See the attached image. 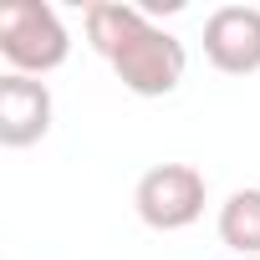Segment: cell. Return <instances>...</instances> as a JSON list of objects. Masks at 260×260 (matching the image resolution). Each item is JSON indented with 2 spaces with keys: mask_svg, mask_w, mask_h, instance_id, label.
Segmentation results:
<instances>
[{
  "mask_svg": "<svg viewBox=\"0 0 260 260\" xmlns=\"http://www.w3.org/2000/svg\"><path fill=\"white\" fill-rule=\"evenodd\" d=\"M255 260H260V255H255Z\"/></svg>",
  "mask_w": 260,
  "mask_h": 260,
  "instance_id": "cell-7",
  "label": "cell"
},
{
  "mask_svg": "<svg viewBox=\"0 0 260 260\" xmlns=\"http://www.w3.org/2000/svg\"><path fill=\"white\" fill-rule=\"evenodd\" d=\"M204 194L209 189H204V174L194 164H158L138 179L133 204H138V219L148 230L174 235V230H189L204 214Z\"/></svg>",
  "mask_w": 260,
  "mask_h": 260,
  "instance_id": "cell-3",
  "label": "cell"
},
{
  "mask_svg": "<svg viewBox=\"0 0 260 260\" xmlns=\"http://www.w3.org/2000/svg\"><path fill=\"white\" fill-rule=\"evenodd\" d=\"M204 56L224 77L260 72V6H219L204 21Z\"/></svg>",
  "mask_w": 260,
  "mask_h": 260,
  "instance_id": "cell-4",
  "label": "cell"
},
{
  "mask_svg": "<svg viewBox=\"0 0 260 260\" xmlns=\"http://www.w3.org/2000/svg\"><path fill=\"white\" fill-rule=\"evenodd\" d=\"M87 41L92 51L112 67V77L133 97H169L184 82L189 51L179 36L153 26L138 6H117V0H97L87 6Z\"/></svg>",
  "mask_w": 260,
  "mask_h": 260,
  "instance_id": "cell-1",
  "label": "cell"
},
{
  "mask_svg": "<svg viewBox=\"0 0 260 260\" xmlns=\"http://www.w3.org/2000/svg\"><path fill=\"white\" fill-rule=\"evenodd\" d=\"M219 240L235 250V260L260 255V189H235L219 204Z\"/></svg>",
  "mask_w": 260,
  "mask_h": 260,
  "instance_id": "cell-6",
  "label": "cell"
},
{
  "mask_svg": "<svg viewBox=\"0 0 260 260\" xmlns=\"http://www.w3.org/2000/svg\"><path fill=\"white\" fill-rule=\"evenodd\" d=\"M51 133V87L41 77L6 72L0 77V143L31 148Z\"/></svg>",
  "mask_w": 260,
  "mask_h": 260,
  "instance_id": "cell-5",
  "label": "cell"
},
{
  "mask_svg": "<svg viewBox=\"0 0 260 260\" xmlns=\"http://www.w3.org/2000/svg\"><path fill=\"white\" fill-rule=\"evenodd\" d=\"M0 56L21 77H46L72 56V36L46 0H6L0 6Z\"/></svg>",
  "mask_w": 260,
  "mask_h": 260,
  "instance_id": "cell-2",
  "label": "cell"
}]
</instances>
